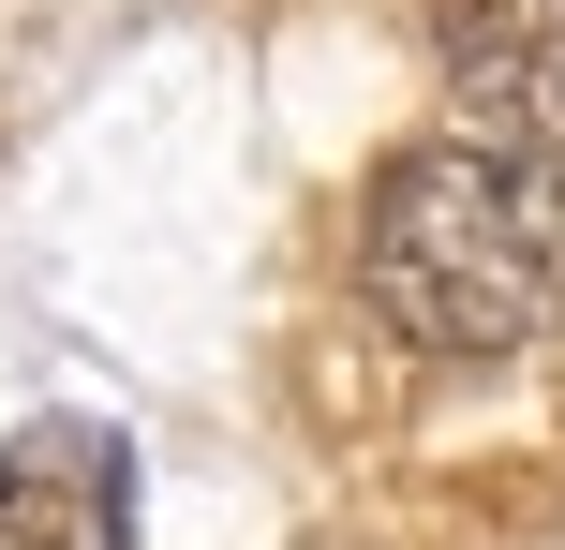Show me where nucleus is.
Here are the masks:
<instances>
[{
	"label": "nucleus",
	"instance_id": "3",
	"mask_svg": "<svg viewBox=\"0 0 565 550\" xmlns=\"http://www.w3.org/2000/svg\"><path fill=\"white\" fill-rule=\"evenodd\" d=\"M431 45L507 149H536V164L565 149V0H431Z\"/></svg>",
	"mask_w": 565,
	"mask_h": 550
},
{
	"label": "nucleus",
	"instance_id": "1",
	"mask_svg": "<svg viewBox=\"0 0 565 550\" xmlns=\"http://www.w3.org/2000/svg\"><path fill=\"white\" fill-rule=\"evenodd\" d=\"M358 283L417 357H536L565 343V179L536 149H402L372 179Z\"/></svg>",
	"mask_w": 565,
	"mask_h": 550
},
{
	"label": "nucleus",
	"instance_id": "2",
	"mask_svg": "<svg viewBox=\"0 0 565 550\" xmlns=\"http://www.w3.org/2000/svg\"><path fill=\"white\" fill-rule=\"evenodd\" d=\"M0 550H135V446L105 417H45L0 446Z\"/></svg>",
	"mask_w": 565,
	"mask_h": 550
}]
</instances>
